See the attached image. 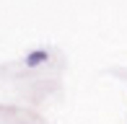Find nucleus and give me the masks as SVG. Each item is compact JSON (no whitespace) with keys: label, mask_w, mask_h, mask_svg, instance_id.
Instances as JSON below:
<instances>
[{"label":"nucleus","mask_w":127,"mask_h":124,"mask_svg":"<svg viewBox=\"0 0 127 124\" xmlns=\"http://www.w3.org/2000/svg\"><path fill=\"white\" fill-rule=\"evenodd\" d=\"M47 60H49L47 49H31V52H26L24 65L26 67H42V65H47Z\"/></svg>","instance_id":"nucleus-1"}]
</instances>
